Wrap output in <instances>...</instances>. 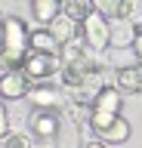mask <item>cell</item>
<instances>
[{"label": "cell", "mask_w": 142, "mask_h": 148, "mask_svg": "<svg viewBox=\"0 0 142 148\" xmlns=\"http://www.w3.org/2000/svg\"><path fill=\"white\" fill-rule=\"evenodd\" d=\"M47 31L56 37L62 46H65V43H71V40H77V31H80V25H77V22H71L68 16H62V12H59L53 22H47Z\"/></svg>", "instance_id": "cell-8"}, {"label": "cell", "mask_w": 142, "mask_h": 148, "mask_svg": "<svg viewBox=\"0 0 142 148\" xmlns=\"http://www.w3.org/2000/svg\"><path fill=\"white\" fill-rule=\"evenodd\" d=\"M121 90L117 86H102L99 90V96L93 99V111H99V114H121Z\"/></svg>", "instance_id": "cell-9"}, {"label": "cell", "mask_w": 142, "mask_h": 148, "mask_svg": "<svg viewBox=\"0 0 142 148\" xmlns=\"http://www.w3.org/2000/svg\"><path fill=\"white\" fill-rule=\"evenodd\" d=\"M28 102L34 108H40V111H59L65 105V96H62V90H56V86L40 83V86H31L28 90Z\"/></svg>", "instance_id": "cell-5"}, {"label": "cell", "mask_w": 142, "mask_h": 148, "mask_svg": "<svg viewBox=\"0 0 142 148\" xmlns=\"http://www.w3.org/2000/svg\"><path fill=\"white\" fill-rule=\"evenodd\" d=\"M136 34H139V31H136L127 18H117L114 25H108V37H111V43H117V46L133 43V37H136Z\"/></svg>", "instance_id": "cell-15"}, {"label": "cell", "mask_w": 142, "mask_h": 148, "mask_svg": "<svg viewBox=\"0 0 142 148\" xmlns=\"http://www.w3.org/2000/svg\"><path fill=\"white\" fill-rule=\"evenodd\" d=\"M84 148H105V142H102V139H93V142H86Z\"/></svg>", "instance_id": "cell-19"}, {"label": "cell", "mask_w": 142, "mask_h": 148, "mask_svg": "<svg viewBox=\"0 0 142 148\" xmlns=\"http://www.w3.org/2000/svg\"><path fill=\"white\" fill-rule=\"evenodd\" d=\"M6 133V105L0 102V136Z\"/></svg>", "instance_id": "cell-18"}, {"label": "cell", "mask_w": 142, "mask_h": 148, "mask_svg": "<svg viewBox=\"0 0 142 148\" xmlns=\"http://www.w3.org/2000/svg\"><path fill=\"white\" fill-rule=\"evenodd\" d=\"M93 6L105 18H127L130 16V0H93Z\"/></svg>", "instance_id": "cell-12"}, {"label": "cell", "mask_w": 142, "mask_h": 148, "mask_svg": "<svg viewBox=\"0 0 142 148\" xmlns=\"http://www.w3.org/2000/svg\"><path fill=\"white\" fill-rule=\"evenodd\" d=\"M28 130H31V136H37V139H56L59 136V117H56V111H40L34 108V114L28 117Z\"/></svg>", "instance_id": "cell-6"}, {"label": "cell", "mask_w": 142, "mask_h": 148, "mask_svg": "<svg viewBox=\"0 0 142 148\" xmlns=\"http://www.w3.org/2000/svg\"><path fill=\"white\" fill-rule=\"evenodd\" d=\"M114 83L121 92H142V65H127L114 74Z\"/></svg>", "instance_id": "cell-10"}, {"label": "cell", "mask_w": 142, "mask_h": 148, "mask_svg": "<svg viewBox=\"0 0 142 148\" xmlns=\"http://www.w3.org/2000/svg\"><path fill=\"white\" fill-rule=\"evenodd\" d=\"M80 37H84V43L90 46V49H96V53L108 49V43H111V37H108V18L99 16V12H90V16L80 22Z\"/></svg>", "instance_id": "cell-3"}, {"label": "cell", "mask_w": 142, "mask_h": 148, "mask_svg": "<svg viewBox=\"0 0 142 148\" xmlns=\"http://www.w3.org/2000/svg\"><path fill=\"white\" fill-rule=\"evenodd\" d=\"M22 71H25L28 80H40L43 83V80H49L53 74L62 71V59H59V56H49V53H28Z\"/></svg>", "instance_id": "cell-4"}, {"label": "cell", "mask_w": 142, "mask_h": 148, "mask_svg": "<svg viewBox=\"0 0 142 148\" xmlns=\"http://www.w3.org/2000/svg\"><path fill=\"white\" fill-rule=\"evenodd\" d=\"M31 12L37 22H53V18L62 12V0H31Z\"/></svg>", "instance_id": "cell-14"}, {"label": "cell", "mask_w": 142, "mask_h": 148, "mask_svg": "<svg viewBox=\"0 0 142 148\" xmlns=\"http://www.w3.org/2000/svg\"><path fill=\"white\" fill-rule=\"evenodd\" d=\"M90 127H93V133L102 142H127L130 139V123L121 117V114H99V111H93L90 114Z\"/></svg>", "instance_id": "cell-2"}, {"label": "cell", "mask_w": 142, "mask_h": 148, "mask_svg": "<svg viewBox=\"0 0 142 148\" xmlns=\"http://www.w3.org/2000/svg\"><path fill=\"white\" fill-rule=\"evenodd\" d=\"M90 12H96V6H93V0H62V16H68L71 22H84Z\"/></svg>", "instance_id": "cell-13"}, {"label": "cell", "mask_w": 142, "mask_h": 148, "mask_svg": "<svg viewBox=\"0 0 142 148\" xmlns=\"http://www.w3.org/2000/svg\"><path fill=\"white\" fill-rule=\"evenodd\" d=\"M0 148H31V142H28V136H22V133H3L0 136Z\"/></svg>", "instance_id": "cell-16"}, {"label": "cell", "mask_w": 142, "mask_h": 148, "mask_svg": "<svg viewBox=\"0 0 142 148\" xmlns=\"http://www.w3.org/2000/svg\"><path fill=\"white\" fill-rule=\"evenodd\" d=\"M28 77L22 68H10V71H3L0 77V99H22V96H28Z\"/></svg>", "instance_id": "cell-7"}, {"label": "cell", "mask_w": 142, "mask_h": 148, "mask_svg": "<svg viewBox=\"0 0 142 148\" xmlns=\"http://www.w3.org/2000/svg\"><path fill=\"white\" fill-rule=\"evenodd\" d=\"M40 148H49V145H40Z\"/></svg>", "instance_id": "cell-20"}, {"label": "cell", "mask_w": 142, "mask_h": 148, "mask_svg": "<svg viewBox=\"0 0 142 148\" xmlns=\"http://www.w3.org/2000/svg\"><path fill=\"white\" fill-rule=\"evenodd\" d=\"M133 53H136V59H139V65H142V31H139V34H136V37H133Z\"/></svg>", "instance_id": "cell-17"}, {"label": "cell", "mask_w": 142, "mask_h": 148, "mask_svg": "<svg viewBox=\"0 0 142 148\" xmlns=\"http://www.w3.org/2000/svg\"><path fill=\"white\" fill-rule=\"evenodd\" d=\"M31 53V31L25 28V22L16 16H6L0 25V65L10 68H22L25 59Z\"/></svg>", "instance_id": "cell-1"}, {"label": "cell", "mask_w": 142, "mask_h": 148, "mask_svg": "<svg viewBox=\"0 0 142 148\" xmlns=\"http://www.w3.org/2000/svg\"><path fill=\"white\" fill-rule=\"evenodd\" d=\"M31 53H49V56H59V53H62V43L49 34L47 28H43V31H31Z\"/></svg>", "instance_id": "cell-11"}]
</instances>
